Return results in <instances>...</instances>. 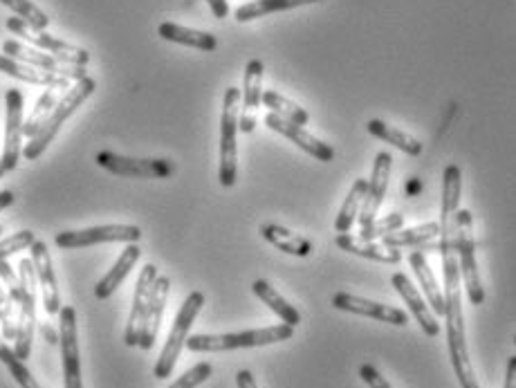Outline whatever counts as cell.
Masks as SVG:
<instances>
[{"instance_id":"484cf974","label":"cell","mask_w":516,"mask_h":388,"mask_svg":"<svg viewBox=\"0 0 516 388\" xmlns=\"http://www.w3.org/2000/svg\"><path fill=\"white\" fill-rule=\"evenodd\" d=\"M158 34L162 36L164 41L187 45V48H196V50H202V52H214L218 48V41H216L214 34L191 30V27H184V25H178V23H162L158 27Z\"/></svg>"},{"instance_id":"7a4b0ae2","label":"cell","mask_w":516,"mask_h":388,"mask_svg":"<svg viewBox=\"0 0 516 388\" xmlns=\"http://www.w3.org/2000/svg\"><path fill=\"white\" fill-rule=\"evenodd\" d=\"M95 88H97V83H95V79H90V77L79 79L75 86H70V90L66 92V95L61 97L57 108L52 110V115L48 117V122H45L41 126V131L36 133L32 140L25 144V149H23L25 160H39L41 153L48 149L54 137L59 135L61 126L66 124L68 119L77 113L79 106H84V101L92 95V92H95Z\"/></svg>"},{"instance_id":"5bb4252c","label":"cell","mask_w":516,"mask_h":388,"mask_svg":"<svg viewBox=\"0 0 516 388\" xmlns=\"http://www.w3.org/2000/svg\"><path fill=\"white\" fill-rule=\"evenodd\" d=\"M391 169H393V157L391 153H377L375 162H373V175L368 180V189H366V198L362 211H359V225L366 227L371 225L373 220L377 218V211H380L386 189H389V178H391Z\"/></svg>"},{"instance_id":"7bdbcfd3","label":"cell","mask_w":516,"mask_h":388,"mask_svg":"<svg viewBox=\"0 0 516 388\" xmlns=\"http://www.w3.org/2000/svg\"><path fill=\"white\" fill-rule=\"evenodd\" d=\"M16 359V353L14 348H9L3 339H0V362H3L5 366H9Z\"/></svg>"},{"instance_id":"2e32d148","label":"cell","mask_w":516,"mask_h":388,"mask_svg":"<svg viewBox=\"0 0 516 388\" xmlns=\"http://www.w3.org/2000/svg\"><path fill=\"white\" fill-rule=\"evenodd\" d=\"M333 308L350 312V314H359V317L391 323V326H400V328H404L409 323V314L404 310L393 308V306H384V303H375V301H368L362 297H355V294H348V292L335 294Z\"/></svg>"},{"instance_id":"7c38bea8","label":"cell","mask_w":516,"mask_h":388,"mask_svg":"<svg viewBox=\"0 0 516 388\" xmlns=\"http://www.w3.org/2000/svg\"><path fill=\"white\" fill-rule=\"evenodd\" d=\"M158 276H160L158 267L146 265L142 274H140V279H137L135 294H133V306H131V317H128L126 332H124V344L126 346H131V348L140 346L144 323H146V312H149L153 285H155V281H158Z\"/></svg>"},{"instance_id":"cb8c5ba5","label":"cell","mask_w":516,"mask_h":388,"mask_svg":"<svg viewBox=\"0 0 516 388\" xmlns=\"http://www.w3.org/2000/svg\"><path fill=\"white\" fill-rule=\"evenodd\" d=\"M440 238V223H427L418 225L411 229H398V232H391L382 236V245L391 249L400 247H433L438 249L436 240Z\"/></svg>"},{"instance_id":"ffe728a7","label":"cell","mask_w":516,"mask_h":388,"mask_svg":"<svg viewBox=\"0 0 516 388\" xmlns=\"http://www.w3.org/2000/svg\"><path fill=\"white\" fill-rule=\"evenodd\" d=\"M169 292H171L169 276H158V281H155V285H153L149 312H146V323H144V332H142V341H140L142 350H151L155 346V339H158V335H160L164 310H167Z\"/></svg>"},{"instance_id":"4316f807","label":"cell","mask_w":516,"mask_h":388,"mask_svg":"<svg viewBox=\"0 0 516 388\" xmlns=\"http://www.w3.org/2000/svg\"><path fill=\"white\" fill-rule=\"evenodd\" d=\"M261 236L276 249H281L283 254L306 258L312 252V243L308 238L297 236L294 232H290V229H285L281 225H272V223L261 225Z\"/></svg>"},{"instance_id":"5b68a950","label":"cell","mask_w":516,"mask_h":388,"mask_svg":"<svg viewBox=\"0 0 516 388\" xmlns=\"http://www.w3.org/2000/svg\"><path fill=\"white\" fill-rule=\"evenodd\" d=\"M456 249H458L460 279H463V288L467 290L469 303L481 306V303H485V285L481 281V272H478V263H476L474 218H472V211H467V209L458 211Z\"/></svg>"},{"instance_id":"bcb514c9","label":"cell","mask_w":516,"mask_h":388,"mask_svg":"<svg viewBox=\"0 0 516 388\" xmlns=\"http://www.w3.org/2000/svg\"><path fill=\"white\" fill-rule=\"evenodd\" d=\"M407 191H409V193L420 191V182H409V184H407Z\"/></svg>"},{"instance_id":"681fc988","label":"cell","mask_w":516,"mask_h":388,"mask_svg":"<svg viewBox=\"0 0 516 388\" xmlns=\"http://www.w3.org/2000/svg\"><path fill=\"white\" fill-rule=\"evenodd\" d=\"M0 234H3V227H0Z\"/></svg>"},{"instance_id":"74e56055","label":"cell","mask_w":516,"mask_h":388,"mask_svg":"<svg viewBox=\"0 0 516 388\" xmlns=\"http://www.w3.org/2000/svg\"><path fill=\"white\" fill-rule=\"evenodd\" d=\"M7 371H9V375L14 377L16 384L21 386V388H43V386L39 384V380H36V377L30 373V368L25 366L23 359L16 357L14 362L7 366Z\"/></svg>"},{"instance_id":"52a82bcc","label":"cell","mask_w":516,"mask_h":388,"mask_svg":"<svg viewBox=\"0 0 516 388\" xmlns=\"http://www.w3.org/2000/svg\"><path fill=\"white\" fill-rule=\"evenodd\" d=\"M7 30L12 34H18L21 39H25L34 48H39L41 52L50 54L61 63H68V66H86L90 61V52L84 48H77V45H70L61 39H54V36L45 34V30H34V27L27 25L23 18H9Z\"/></svg>"},{"instance_id":"4fadbf2b","label":"cell","mask_w":516,"mask_h":388,"mask_svg":"<svg viewBox=\"0 0 516 388\" xmlns=\"http://www.w3.org/2000/svg\"><path fill=\"white\" fill-rule=\"evenodd\" d=\"M3 52L7 54V57H12V59L21 61V63H27V66L52 72V75H59V77H66L68 81H79V79L88 77L86 66H68V63H61L54 57H50V54H45L39 48H34V45H23L18 41H5Z\"/></svg>"},{"instance_id":"1f68e13d","label":"cell","mask_w":516,"mask_h":388,"mask_svg":"<svg viewBox=\"0 0 516 388\" xmlns=\"http://www.w3.org/2000/svg\"><path fill=\"white\" fill-rule=\"evenodd\" d=\"M366 189H368V180H364V178L355 180V184L348 191V196L344 200L342 209H339V216L335 220V232L348 234L350 229H353L355 220L359 218V211H362V205H364Z\"/></svg>"},{"instance_id":"8992f818","label":"cell","mask_w":516,"mask_h":388,"mask_svg":"<svg viewBox=\"0 0 516 388\" xmlns=\"http://www.w3.org/2000/svg\"><path fill=\"white\" fill-rule=\"evenodd\" d=\"M18 281H21V303H18V326L14 339V353L18 359L30 357L32 353V337L36 323V272L32 258H23L18 263Z\"/></svg>"},{"instance_id":"836d02e7","label":"cell","mask_w":516,"mask_h":388,"mask_svg":"<svg viewBox=\"0 0 516 388\" xmlns=\"http://www.w3.org/2000/svg\"><path fill=\"white\" fill-rule=\"evenodd\" d=\"M0 3L12 9L18 18H23V21L34 27V30H45V27L50 25V16L43 14L39 7L30 3V0H0Z\"/></svg>"},{"instance_id":"ba28073f","label":"cell","mask_w":516,"mask_h":388,"mask_svg":"<svg viewBox=\"0 0 516 388\" xmlns=\"http://www.w3.org/2000/svg\"><path fill=\"white\" fill-rule=\"evenodd\" d=\"M59 346H61L63 386H66V388H84V380H81L77 310L72 306L61 308V312H59Z\"/></svg>"},{"instance_id":"603a6c76","label":"cell","mask_w":516,"mask_h":388,"mask_svg":"<svg viewBox=\"0 0 516 388\" xmlns=\"http://www.w3.org/2000/svg\"><path fill=\"white\" fill-rule=\"evenodd\" d=\"M140 256H142V249L137 247L135 243H128V247L124 249V252L119 254L117 263H115L113 267H110V272L104 276V279H101V281L97 283L95 297L101 299V301H106V299L113 297L119 285H122V283L126 281V276L131 274L135 263L140 261Z\"/></svg>"},{"instance_id":"e575fe53","label":"cell","mask_w":516,"mask_h":388,"mask_svg":"<svg viewBox=\"0 0 516 388\" xmlns=\"http://www.w3.org/2000/svg\"><path fill=\"white\" fill-rule=\"evenodd\" d=\"M402 225H404V216L402 214H391V216L380 218V220L375 218L371 225L362 227V232H359V236L366 238V240H377V238H382V236L391 234V232H398V229H402Z\"/></svg>"},{"instance_id":"d6a6232c","label":"cell","mask_w":516,"mask_h":388,"mask_svg":"<svg viewBox=\"0 0 516 388\" xmlns=\"http://www.w3.org/2000/svg\"><path fill=\"white\" fill-rule=\"evenodd\" d=\"M263 104L270 108V113L279 115L283 119H288V122H294V124H299V126L310 122V115H308L306 108L297 106V104H294V101L285 99L283 95H279V92H274V90L263 92Z\"/></svg>"},{"instance_id":"277c9868","label":"cell","mask_w":516,"mask_h":388,"mask_svg":"<svg viewBox=\"0 0 516 388\" xmlns=\"http://www.w3.org/2000/svg\"><path fill=\"white\" fill-rule=\"evenodd\" d=\"M238 119H241V90L227 88L220 117V169L218 180L223 187H234L238 178Z\"/></svg>"},{"instance_id":"b9f144b4","label":"cell","mask_w":516,"mask_h":388,"mask_svg":"<svg viewBox=\"0 0 516 388\" xmlns=\"http://www.w3.org/2000/svg\"><path fill=\"white\" fill-rule=\"evenodd\" d=\"M503 388H516V357L508 359V371H505Z\"/></svg>"},{"instance_id":"6da1fadb","label":"cell","mask_w":516,"mask_h":388,"mask_svg":"<svg viewBox=\"0 0 516 388\" xmlns=\"http://www.w3.org/2000/svg\"><path fill=\"white\" fill-rule=\"evenodd\" d=\"M292 335H294L292 326H288V323H279V326L227 332V335H193L187 339V348L191 353H227V350L281 344V341L292 339Z\"/></svg>"},{"instance_id":"f546056e","label":"cell","mask_w":516,"mask_h":388,"mask_svg":"<svg viewBox=\"0 0 516 388\" xmlns=\"http://www.w3.org/2000/svg\"><path fill=\"white\" fill-rule=\"evenodd\" d=\"M366 128H368V133L377 137V140L393 144L395 149H400L402 153H407L411 157H418L422 153V142L420 140H416V137H411L404 131H400V128L382 122V119H371V122L366 124Z\"/></svg>"},{"instance_id":"ab89813d","label":"cell","mask_w":516,"mask_h":388,"mask_svg":"<svg viewBox=\"0 0 516 388\" xmlns=\"http://www.w3.org/2000/svg\"><path fill=\"white\" fill-rule=\"evenodd\" d=\"M207 5L216 18H227L229 16V3L227 0H207Z\"/></svg>"},{"instance_id":"60d3db41","label":"cell","mask_w":516,"mask_h":388,"mask_svg":"<svg viewBox=\"0 0 516 388\" xmlns=\"http://www.w3.org/2000/svg\"><path fill=\"white\" fill-rule=\"evenodd\" d=\"M236 386L238 388H258L254 375L250 371H245V368H243V371L236 373Z\"/></svg>"},{"instance_id":"c3c4849f","label":"cell","mask_w":516,"mask_h":388,"mask_svg":"<svg viewBox=\"0 0 516 388\" xmlns=\"http://www.w3.org/2000/svg\"><path fill=\"white\" fill-rule=\"evenodd\" d=\"M3 317H5V312H3V310H0V321H3Z\"/></svg>"},{"instance_id":"f6af8a7d","label":"cell","mask_w":516,"mask_h":388,"mask_svg":"<svg viewBox=\"0 0 516 388\" xmlns=\"http://www.w3.org/2000/svg\"><path fill=\"white\" fill-rule=\"evenodd\" d=\"M460 388H481V384H478L476 377H472V380H467V382L460 384Z\"/></svg>"},{"instance_id":"7402d4cb","label":"cell","mask_w":516,"mask_h":388,"mask_svg":"<svg viewBox=\"0 0 516 388\" xmlns=\"http://www.w3.org/2000/svg\"><path fill=\"white\" fill-rule=\"evenodd\" d=\"M0 72L7 77H14L18 81L32 83V86H43V88H70V81L66 77L52 75V72H45L39 68L27 66V63L16 61L7 57L5 52H0Z\"/></svg>"},{"instance_id":"ee69618b","label":"cell","mask_w":516,"mask_h":388,"mask_svg":"<svg viewBox=\"0 0 516 388\" xmlns=\"http://www.w3.org/2000/svg\"><path fill=\"white\" fill-rule=\"evenodd\" d=\"M14 200H16V196H14L12 191H0V211L7 209V207H12Z\"/></svg>"},{"instance_id":"e0dca14e","label":"cell","mask_w":516,"mask_h":388,"mask_svg":"<svg viewBox=\"0 0 516 388\" xmlns=\"http://www.w3.org/2000/svg\"><path fill=\"white\" fill-rule=\"evenodd\" d=\"M32 252V263L36 272V281H39V288L43 292V306L48 314H59L61 312V294H59V283L57 274H54L52 267V256L48 252V245L43 240H34L30 247Z\"/></svg>"},{"instance_id":"f907efd6","label":"cell","mask_w":516,"mask_h":388,"mask_svg":"<svg viewBox=\"0 0 516 388\" xmlns=\"http://www.w3.org/2000/svg\"><path fill=\"white\" fill-rule=\"evenodd\" d=\"M514 344H516V335H514Z\"/></svg>"},{"instance_id":"9a60e30c","label":"cell","mask_w":516,"mask_h":388,"mask_svg":"<svg viewBox=\"0 0 516 388\" xmlns=\"http://www.w3.org/2000/svg\"><path fill=\"white\" fill-rule=\"evenodd\" d=\"M265 126L272 128L274 133L288 137V140L297 144L301 151H306L308 155H312L319 162H333L335 160V149H333V146L317 140L315 135L308 133L306 128L299 126V124L288 122V119H283V117L274 115V113H267L265 115Z\"/></svg>"},{"instance_id":"83f0119b","label":"cell","mask_w":516,"mask_h":388,"mask_svg":"<svg viewBox=\"0 0 516 388\" xmlns=\"http://www.w3.org/2000/svg\"><path fill=\"white\" fill-rule=\"evenodd\" d=\"M252 290L258 299H261L267 308H270L276 317H279L283 323H288V326L297 328L301 323V314L299 310L292 306V303L285 301L272 283H267L265 279H258L252 283Z\"/></svg>"},{"instance_id":"d590c367","label":"cell","mask_w":516,"mask_h":388,"mask_svg":"<svg viewBox=\"0 0 516 388\" xmlns=\"http://www.w3.org/2000/svg\"><path fill=\"white\" fill-rule=\"evenodd\" d=\"M211 373H214V366L209 362H200L193 368H189L184 375H180L169 388H198L200 384H205L209 380Z\"/></svg>"},{"instance_id":"30bf717a","label":"cell","mask_w":516,"mask_h":388,"mask_svg":"<svg viewBox=\"0 0 516 388\" xmlns=\"http://www.w3.org/2000/svg\"><path fill=\"white\" fill-rule=\"evenodd\" d=\"M97 164L115 175H126V178H171L175 173V164L171 160H155V157H124L110 151L97 153Z\"/></svg>"},{"instance_id":"ac0fdd59","label":"cell","mask_w":516,"mask_h":388,"mask_svg":"<svg viewBox=\"0 0 516 388\" xmlns=\"http://www.w3.org/2000/svg\"><path fill=\"white\" fill-rule=\"evenodd\" d=\"M263 61L252 59L245 66V79H243V106H241V119H238V131L252 133L256 128V110L263 101Z\"/></svg>"},{"instance_id":"9c48e42d","label":"cell","mask_w":516,"mask_h":388,"mask_svg":"<svg viewBox=\"0 0 516 388\" xmlns=\"http://www.w3.org/2000/svg\"><path fill=\"white\" fill-rule=\"evenodd\" d=\"M142 238V229L135 225H101L77 232H61L54 238L59 249H81L101 243H137Z\"/></svg>"},{"instance_id":"7dc6e473","label":"cell","mask_w":516,"mask_h":388,"mask_svg":"<svg viewBox=\"0 0 516 388\" xmlns=\"http://www.w3.org/2000/svg\"><path fill=\"white\" fill-rule=\"evenodd\" d=\"M3 175H5V171H3V166H0V178H3Z\"/></svg>"},{"instance_id":"f35d334b","label":"cell","mask_w":516,"mask_h":388,"mask_svg":"<svg viewBox=\"0 0 516 388\" xmlns=\"http://www.w3.org/2000/svg\"><path fill=\"white\" fill-rule=\"evenodd\" d=\"M359 377H362V380L371 388H395L373 364H364L359 368Z\"/></svg>"},{"instance_id":"4dcf8cb0","label":"cell","mask_w":516,"mask_h":388,"mask_svg":"<svg viewBox=\"0 0 516 388\" xmlns=\"http://www.w3.org/2000/svg\"><path fill=\"white\" fill-rule=\"evenodd\" d=\"M63 95H66V88H48L43 92L39 101H36L30 117H27L23 124V135L27 137V140H32V137L41 131V126L48 122V117L52 115V110L57 108Z\"/></svg>"},{"instance_id":"8fae6325","label":"cell","mask_w":516,"mask_h":388,"mask_svg":"<svg viewBox=\"0 0 516 388\" xmlns=\"http://www.w3.org/2000/svg\"><path fill=\"white\" fill-rule=\"evenodd\" d=\"M23 92L18 88H9L5 95V144L3 155H0V166L3 171H14L18 166V155H21L23 140Z\"/></svg>"},{"instance_id":"3957f363","label":"cell","mask_w":516,"mask_h":388,"mask_svg":"<svg viewBox=\"0 0 516 388\" xmlns=\"http://www.w3.org/2000/svg\"><path fill=\"white\" fill-rule=\"evenodd\" d=\"M202 306H205V294L191 292L189 297L184 299L178 314H175L171 332L167 337V344H164L160 359L155 362V368H153V373H155V377H158V380H167L169 375H173V368H175V364H178V357L182 353V348L187 346L189 330L193 326V321L198 319Z\"/></svg>"},{"instance_id":"8d00e7d4","label":"cell","mask_w":516,"mask_h":388,"mask_svg":"<svg viewBox=\"0 0 516 388\" xmlns=\"http://www.w3.org/2000/svg\"><path fill=\"white\" fill-rule=\"evenodd\" d=\"M34 240V232H27V229L0 240V261H7V256L21 252V249H30L34 245Z\"/></svg>"},{"instance_id":"d6986e66","label":"cell","mask_w":516,"mask_h":388,"mask_svg":"<svg viewBox=\"0 0 516 388\" xmlns=\"http://www.w3.org/2000/svg\"><path fill=\"white\" fill-rule=\"evenodd\" d=\"M391 285H393L395 290H398V294L404 299V303H407V306H409L411 314L420 323L422 332H425L427 337H438L440 335V323L431 314V308L427 306L425 299L420 297V292L416 290V285L411 283L409 276L402 274V272H395L391 276Z\"/></svg>"},{"instance_id":"f1b7e54d","label":"cell","mask_w":516,"mask_h":388,"mask_svg":"<svg viewBox=\"0 0 516 388\" xmlns=\"http://www.w3.org/2000/svg\"><path fill=\"white\" fill-rule=\"evenodd\" d=\"M321 0H252V3H245L236 9L234 18L238 23L254 21V18L270 16L276 12H288V9H297L303 5H315Z\"/></svg>"},{"instance_id":"d4e9b609","label":"cell","mask_w":516,"mask_h":388,"mask_svg":"<svg viewBox=\"0 0 516 388\" xmlns=\"http://www.w3.org/2000/svg\"><path fill=\"white\" fill-rule=\"evenodd\" d=\"M409 263L413 267V274H416L418 283L422 285V292H425L427 301L431 303V310L445 317V292H442L440 285L436 283V276H433V272H431L425 252H422V249H418V252H411Z\"/></svg>"},{"instance_id":"44dd1931","label":"cell","mask_w":516,"mask_h":388,"mask_svg":"<svg viewBox=\"0 0 516 388\" xmlns=\"http://www.w3.org/2000/svg\"><path fill=\"white\" fill-rule=\"evenodd\" d=\"M335 245L339 249H344L348 254H355V256H362L368 258V261H375V263H389L395 265L402 261V254L398 249H391L382 243H377V240H366L362 236H350V234H339L335 238Z\"/></svg>"}]
</instances>
